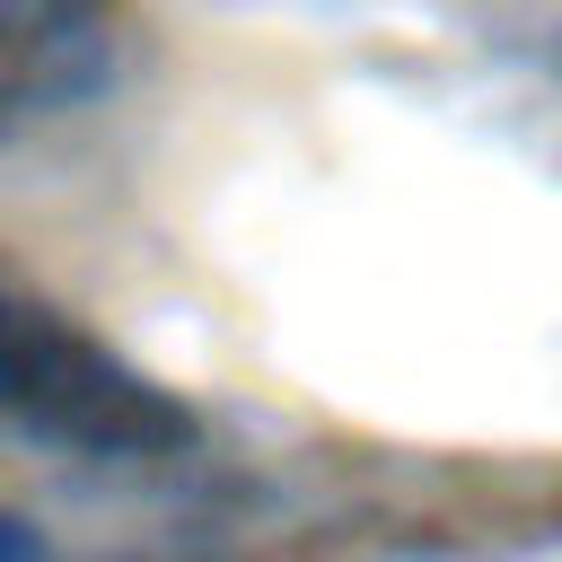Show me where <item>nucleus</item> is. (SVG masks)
I'll list each match as a JSON object with an SVG mask.
<instances>
[{
  "label": "nucleus",
  "instance_id": "obj_1",
  "mask_svg": "<svg viewBox=\"0 0 562 562\" xmlns=\"http://www.w3.org/2000/svg\"><path fill=\"white\" fill-rule=\"evenodd\" d=\"M0 422L79 448V457H167L193 439V413L149 386L132 360H114L70 316L35 307L0 281Z\"/></svg>",
  "mask_w": 562,
  "mask_h": 562
},
{
  "label": "nucleus",
  "instance_id": "obj_2",
  "mask_svg": "<svg viewBox=\"0 0 562 562\" xmlns=\"http://www.w3.org/2000/svg\"><path fill=\"white\" fill-rule=\"evenodd\" d=\"M114 79L105 0H0V140L88 105Z\"/></svg>",
  "mask_w": 562,
  "mask_h": 562
},
{
  "label": "nucleus",
  "instance_id": "obj_3",
  "mask_svg": "<svg viewBox=\"0 0 562 562\" xmlns=\"http://www.w3.org/2000/svg\"><path fill=\"white\" fill-rule=\"evenodd\" d=\"M0 562H44L35 527H26V518H9V509H0Z\"/></svg>",
  "mask_w": 562,
  "mask_h": 562
}]
</instances>
